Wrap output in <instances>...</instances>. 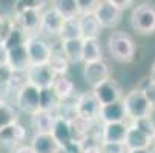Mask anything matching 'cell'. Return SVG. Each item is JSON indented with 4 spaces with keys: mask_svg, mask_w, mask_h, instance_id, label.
<instances>
[{
    "mask_svg": "<svg viewBox=\"0 0 155 153\" xmlns=\"http://www.w3.org/2000/svg\"><path fill=\"white\" fill-rule=\"evenodd\" d=\"M31 147L35 153H60L63 151L60 144L51 133H35L31 141Z\"/></svg>",
    "mask_w": 155,
    "mask_h": 153,
    "instance_id": "e0dca14e",
    "label": "cell"
},
{
    "mask_svg": "<svg viewBox=\"0 0 155 153\" xmlns=\"http://www.w3.org/2000/svg\"><path fill=\"white\" fill-rule=\"evenodd\" d=\"M127 153H153L152 148H143V150H127Z\"/></svg>",
    "mask_w": 155,
    "mask_h": 153,
    "instance_id": "b9f144b4",
    "label": "cell"
},
{
    "mask_svg": "<svg viewBox=\"0 0 155 153\" xmlns=\"http://www.w3.org/2000/svg\"><path fill=\"white\" fill-rule=\"evenodd\" d=\"M28 37H29V35H28L23 29H21L20 26L11 28V29L6 32V35H5L3 49H5V51H11V49H15V48H20V46H25Z\"/></svg>",
    "mask_w": 155,
    "mask_h": 153,
    "instance_id": "484cf974",
    "label": "cell"
},
{
    "mask_svg": "<svg viewBox=\"0 0 155 153\" xmlns=\"http://www.w3.org/2000/svg\"><path fill=\"white\" fill-rule=\"evenodd\" d=\"M26 51L29 55V61L31 66H43L48 64L52 52H54V46L48 40H45L43 37L38 35H29L26 40Z\"/></svg>",
    "mask_w": 155,
    "mask_h": 153,
    "instance_id": "277c9868",
    "label": "cell"
},
{
    "mask_svg": "<svg viewBox=\"0 0 155 153\" xmlns=\"http://www.w3.org/2000/svg\"><path fill=\"white\" fill-rule=\"evenodd\" d=\"M153 145H155V136H153Z\"/></svg>",
    "mask_w": 155,
    "mask_h": 153,
    "instance_id": "7bdbcfd3",
    "label": "cell"
},
{
    "mask_svg": "<svg viewBox=\"0 0 155 153\" xmlns=\"http://www.w3.org/2000/svg\"><path fill=\"white\" fill-rule=\"evenodd\" d=\"M60 49L71 64L83 63V38L60 41Z\"/></svg>",
    "mask_w": 155,
    "mask_h": 153,
    "instance_id": "ac0fdd59",
    "label": "cell"
},
{
    "mask_svg": "<svg viewBox=\"0 0 155 153\" xmlns=\"http://www.w3.org/2000/svg\"><path fill=\"white\" fill-rule=\"evenodd\" d=\"M94 14L98 20V23L101 25V28H109V29L115 28L123 17V11L117 8L114 0H100Z\"/></svg>",
    "mask_w": 155,
    "mask_h": 153,
    "instance_id": "ba28073f",
    "label": "cell"
},
{
    "mask_svg": "<svg viewBox=\"0 0 155 153\" xmlns=\"http://www.w3.org/2000/svg\"><path fill=\"white\" fill-rule=\"evenodd\" d=\"M15 123V112L14 109L6 106V104H2L0 106V130H3L9 126H12Z\"/></svg>",
    "mask_w": 155,
    "mask_h": 153,
    "instance_id": "836d02e7",
    "label": "cell"
},
{
    "mask_svg": "<svg viewBox=\"0 0 155 153\" xmlns=\"http://www.w3.org/2000/svg\"><path fill=\"white\" fill-rule=\"evenodd\" d=\"M52 91L55 92V95L60 101H66V100L74 98L75 84L68 75L57 77L55 81H54V86H52Z\"/></svg>",
    "mask_w": 155,
    "mask_h": 153,
    "instance_id": "cb8c5ba5",
    "label": "cell"
},
{
    "mask_svg": "<svg viewBox=\"0 0 155 153\" xmlns=\"http://www.w3.org/2000/svg\"><path fill=\"white\" fill-rule=\"evenodd\" d=\"M134 127H137L140 132H143L144 135L150 136L153 139L155 136V121L152 116H147V118H141V120H137V121H132L130 123Z\"/></svg>",
    "mask_w": 155,
    "mask_h": 153,
    "instance_id": "d6a6232c",
    "label": "cell"
},
{
    "mask_svg": "<svg viewBox=\"0 0 155 153\" xmlns=\"http://www.w3.org/2000/svg\"><path fill=\"white\" fill-rule=\"evenodd\" d=\"M52 8L64 20H74L81 15L78 0H55V2H52Z\"/></svg>",
    "mask_w": 155,
    "mask_h": 153,
    "instance_id": "d4e9b609",
    "label": "cell"
},
{
    "mask_svg": "<svg viewBox=\"0 0 155 153\" xmlns=\"http://www.w3.org/2000/svg\"><path fill=\"white\" fill-rule=\"evenodd\" d=\"M0 31H2V23H0Z\"/></svg>",
    "mask_w": 155,
    "mask_h": 153,
    "instance_id": "ee69618b",
    "label": "cell"
},
{
    "mask_svg": "<svg viewBox=\"0 0 155 153\" xmlns=\"http://www.w3.org/2000/svg\"><path fill=\"white\" fill-rule=\"evenodd\" d=\"M58 104H60V100L57 98L55 92L52 91V87L40 92V110L55 113Z\"/></svg>",
    "mask_w": 155,
    "mask_h": 153,
    "instance_id": "f546056e",
    "label": "cell"
},
{
    "mask_svg": "<svg viewBox=\"0 0 155 153\" xmlns=\"http://www.w3.org/2000/svg\"><path fill=\"white\" fill-rule=\"evenodd\" d=\"M12 75H14V72H12V69L8 66L6 63H5V64H0V83H8V81H11Z\"/></svg>",
    "mask_w": 155,
    "mask_h": 153,
    "instance_id": "74e56055",
    "label": "cell"
},
{
    "mask_svg": "<svg viewBox=\"0 0 155 153\" xmlns=\"http://www.w3.org/2000/svg\"><path fill=\"white\" fill-rule=\"evenodd\" d=\"M103 60V49L98 38H83V63H95Z\"/></svg>",
    "mask_w": 155,
    "mask_h": 153,
    "instance_id": "44dd1931",
    "label": "cell"
},
{
    "mask_svg": "<svg viewBox=\"0 0 155 153\" xmlns=\"http://www.w3.org/2000/svg\"><path fill=\"white\" fill-rule=\"evenodd\" d=\"M17 18H18V26L23 29L26 34H34L40 31L41 26V11L37 9H17Z\"/></svg>",
    "mask_w": 155,
    "mask_h": 153,
    "instance_id": "4fadbf2b",
    "label": "cell"
},
{
    "mask_svg": "<svg viewBox=\"0 0 155 153\" xmlns=\"http://www.w3.org/2000/svg\"><path fill=\"white\" fill-rule=\"evenodd\" d=\"M25 136V129L14 123L12 126L0 130V145H15Z\"/></svg>",
    "mask_w": 155,
    "mask_h": 153,
    "instance_id": "4316f807",
    "label": "cell"
},
{
    "mask_svg": "<svg viewBox=\"0 0 155 153\" xmlns=\"http://www.w3.org/2000/svg\"><path fill=\"white\" fill-rule=\"evenodd\" d=\"M55 120H57L55 113L38 110L35 115H32V127L35 133H52Z\"/></svg>",
    "mask_w": 155,
    "mask_h": 153,
    "instance_id": "7402d4cb",
    "label": "cell"
},
{
    "mask_svg": "<svg viewBox=\"0 0 155 153\" xmlns=\"http://www.w3.org/2000/svg\"><path fill=\"white\" fill-rule=\"evenodd\" d=\"M78 20H80L83 38H98V35H100L103 28L98 23V20H97L94 12H91V14H81L78 17Z\"/></svg>",
    "mask_w": 155,
    "mask_h": 153,
    "instance_id": "ffe728a7",
    "label": "cell"
},
{
    "mask_svg": "<svg viewBox=\"0 0 155 153\" xmlns=\"http://www.w3.org/2000/svg\"><path fill=\"white\" fill-rule=\"evenodd\" d=\"M64 25V18L52 8H46L41 12V26L40 31L46 34L48 37H60L61 28Z\"/></svg>",
    "mask_w": 155,
    "mask_h": 153,
    "instance_id": "7c38bea8",
    "label": "cell"
},
{
    "mask_svg": "<svg viewBox=\"0 0 155 153\" xmlns=\"http://www.w3.org/2000/svg\"><path fill=\"white\" fill-rule=\"evenodd\" d=\"M109 54L118 63H130L135 57V43L132 37L121 31H114L107 38Z\"/></svg>",
    "mask_w": 155,
    "mask_h": 153,
    "instance_id": "6da1fadb",
    "label": "cell"
},
{
    "mask_svg": "<svg viewBox=\"0 0 155 153\" xmlns=\"http://www.w3.org/2000/svg\"><path fill=\"white\" fill-rule=\"evenodd\" d=\"M98 2L95 0H78V6H80V12L81 14H91L95 11Z\"/></svg>",
    "mask_w": 155,
    "mask_h": 153,
    "instance_id": "d590c367",
    "label": "cell"
},
{
    "mask_svg": "<svg viewBox=\"0 0 155 153\" xmlns=\"http://www.w3.org/2000/svg\"><path fill=\"white\" fill-rule=\"evenodd\" d=\"M114 3L117 5L120 11H124V9H129L130 6H134V2H130V0H114Z\"/></svg>",
    "mask_w": 155,
    "mask_h": 153,
    "instance_id": "f35d334b",
    "label": "cell"
},
{
    "mask_svg": "<svg viewBox=\"0 0 155 153\" xmlns=\"http://www.w3.org/2000/svg\"><path fill=\"white\" fill-rule=\"evenodd\" d=\"M100 103L95 98L94 92H81L75 97V109H77V116L89 121V123H95L98 121V115H100Z\"/></svg>",
    "mask_w": 155,
    "mask_h": 153,
    "instance_id": "8992f818",
    "label": "cell"
},
{
    "mask_svg": "<svg viewBox=\"0 0 155 153\" xmlns=\"http://www.w3.org/2000/svg\"><path fill=\"white\" fill-rule=\"evenodd\" d=\"M95 98L98 100L100 106H107V104H114V103H120L124 97L123 94V87L120 86V83L110 77L109 80L103 81L101 84H98L97 87L92 89Z\"/></svg>",
    "mask_w": 155,
    "mask_h": 153,
    "instance_id": "52a82bcc",
    "label": "cell"
},
{
    "mask_svg": "<svg viewBox=\"0 0 155 153\" xmlns=\"http://www.w3.org/2000/svg\"><path fill=\"white\" fill-rule=\"evenodd\" d=\"M121 103L124 106V110H126V115H127V121L129 123L141 120V118L152 116L153 107L150 106V103L147 101V98L143 95V92L138 91L137 87H135V89H132V91H129L123 97Z\"/></svg>",
    "mask_w": 155,
    "mask_h": 153,
    "instance_id": "7a4b0ae2",
    "label": "cell"
},
{
    "mask_svg": "<svg viewBox=\"0 0 155 153\" xmlns=\"http://www.w3.org/2000/svg\"><path fill=\"white\" fill-rule=\"evenodd\" d=\"M137 89L143 92V95L147 98V101L150 103V106L155 109V83H152L149 80V77H144L137 84Z\"/></svg>",
    "mask_w": 155,
    "mask_h": 153,
    "instance_id": "1f68e13d",
    "label": "cell"
},
{
    "mask_svg": "<svg viewBox=\"0 0 155 153\" xmlns=\"http://www.w3.org/2000/svg\"><path fill=\"white\" fill-rule=\"evenodd\" d=\"M55 141L60 144L61 150H64L68 145L72 144V135H71V124L68 121H64L61 118H57L55 120V124H54V129H52V133H51Z\"/></svg>",
    "mask_w": 155,
    "mask_h": 153,
    "instance_id": "603a6c76",
    "label": "cell"
},
{
    "mask_svg": "<svg viewBox=\"0 0 155 153\" xmlns=\"http://www.w3.org/2000/svg\"><path fill=\"white\" fill-rule=\"evenodd\" d=\"M6 64L12 69V72H26L31 68L29 55L26 46H20L11 51H6Z\"/></svg>",
    "mask_w": 155,
    "mask_h": 153,
    "instance_id": "5bb4252c",
    "label": "cell"
},
{
    "mask_svg": "<svg viewBox=\"0 0 155 153\" xmlns=\"http://www.w3.org/2000/svg\"><path fill=\"white\" fill-rule=\"evenodd\" d=\"M55 116L61 118L64 121L71 123L72 120L77 118V109H75V98L66 100V101H60L57 110H55Z\"/></svg>",
    "mask_w": 155,
    "mask_h": 153,
    "instance_id": "4dcf8cb0",
    "label": "cell"
},
{
    "mask_svg": "<svg viewBox=\"0 0 155 153\" xmlns=\"http://www.w3.org/2000/svg\"><path fill=\"white\" fill-rule=\"evenodd\" d=\"M81 153H103L101 151V142H100V139H95L94 135L89 136L81 144Z\"/></svg>",
    "mask_w": 155,
    "mask_h": 153,
    "instance_id": "e575fe53",
    "label": "cell"
},
{
    "mask_svg": "<svg viewBox=\"0 0 155 153\" xmlns=\"http://www.w3.org/2000/svg\"><path fill=\"white\" fill-rule=\"evenodd\" d=\"M15 153H35V151L32 150L31 145H20V147L15 150Z\"/></svg>",
    "mask_w": 155,
    "mask_h": 153,
    "instance_id": "ab89813d",
    "label": "cell"
},
{
    "mask_svg": "<svg viewBox=\"0 0 155 153\" xmlns=\"http://www.w3.org/2000/svg\"><path fill=\"white\" fill-rule=\"evenodd\" d=\"M60 41H66V40H78L83 38L81 34V26H80V20L74 18V20H64V25L61 28L60 32Z\"/></svg>",
    "mask_w": 155,
    "mask_h": 153,
    "instance_id": "f1b7e54d",
    "label": "cell"
},
{
    "mask_svg": "<svg viewBox=\"0 0 155 153\" xmlns=\"http://www.w3.org/2000/svg\"><path fill=\"white\" fill-rule=\"evenodd\" d=\"M48 66L51 68V71L57 75V77H63L68 74L69 71V66H71V63L68 61V58L64 57V54L61 52V49H55L54 48V52H52V57L48 63Z\"/></svg>",
    "mask_w": 155,
    "mask_h": 153,
    "instance_id": "83f0119b",
    "label": "cell"
},
{
    "mask_svg": "<svg viewBox=\"0 0 155 153\" xmlns=\"http://www.w3.org/2000/svg\"><path fill=\"white\" fill-rule=\"evenodd\" d=\"M149 80L152 81V83H155V61L152 63V66H150V71H149Z\"/></svg>",
    "mask_w": 155,
    "mask_h": 153,
    "instance_id": "60d3db41",
    "label": "cell"
},
{
    "mask_svg": "<svg viewBox=\"0 0 155 153\" xmlns=\"http://www.w3.org/2000/svg\"><path fill=\"white\" fill-rule=\"evenodd\" d=\"M98 121L101 124H112V123H127V115L124 110L123 103H114L100 107V115Z\"/></svg>",
    "mask_w": 155,
    "mask_h": 153,
    "instance_id": "9a60e30c",
    "label": "cell"
},
{
    "mask_svg": "<svg viewBox=\"0 0 155 153\" xmlns=\"http://www.w3.org/2000/svg\"><path fill=\"white\" fill-rule=\"evenodd\" d=\"M127 130H129V121L127 123L101 124L100 142L101 144H124Z\"/></svg>",
    "mask_w": 155,
    "mask_h": 153,
    "instance_id": "8fae6325",
    "label": "cell"
},
{
    "mask_svg": "<svg viewBox=\"0 0 155 153\" xmlns=\"http://www.w3.org/2000/svg\"><path fill=\"white\" fill-rule=\"evenodd\" d=\"M103 153H127L124 144H101Z\"/></svg>",
    "mask_w": 155,
    "mask_h": 153,
    "instance_id": "8d00e7d4",
    "label": "cell"
},
{
    "mask_svg": "<svg viewBox=\"0 0 155 153\" xmlns=\"http://www.w3.org/2000/svg\"><path fill=\"white\" fill-rule=\"evenodd\" d=\"M55 78H57V75L51 71V68L48 64H43V66H31L26 71V83L35 86L40 91L51 89L54 86Z\"/></svg>",
    "mask_w": 155,
    "mask_h": 153,
    "instance_id": "30bf717a",
    "label": "cell"
},
{
    "mask_svg": "<svg viewBox=\"0 0 155 153\" xmlns=\"http://www.w3.org/2000/svg\"><path fill=\"white\" fill-rule=\"evenodd\" d=\"M130 26L140 35L155 34V6L152 3H140L130 12Z\"/></svg>",
    "mask_w": 155,
    "mask_h": 153,
    "instance_id": "3957f363",
    "label": "cell"
},
{
    "mask_svg": "<svg viewBox=\"0 0 155 153\" xmlns=\"http://www.w3.org/2000/svg\"><path fill=\"white\" fill-rule=\"evenodd\" d=\"M109 78H110V68L104 60L84 64L83 80L87 86L91 87V91L94 89V87H97L98 84H101L103 81L109 80Z\"/></svg>",
    "mask_w": 155,
    "mask_h": 153,
    "instance_id": "9c48e42d",
    "label": "cell"
},
{
    "mask_svg": "<svg viewBox=\"0 0 155 153\" xmlns=\"http://www.w3.org/2000/svg\"><path fill=\"white\" fill-rule=\"evenodd\" d=\"M124 145L127 150H143V148H152L153 145V139L147 135H144L143 132L137 127H134L129 123V130H127V135H126V141Z\"/></svg>",
    "mask_w": 155,
    "mask_h": 153,
    "instance_id": "2e32d148",
    "label": "cell"
},
{
    "mask_svg": "<svg viewBox=\"0 0 155 153\" xmlns=\"http://www.w3.org/2000/svg\"><path fill=\"white\" fill-rule=\"evenodd\" d=\"M69 124H71L72 142L83 144L89 136H92V126H94V123H89V121H86V120L77 116Z\"/></svg>",
    "mask_w": 155,
    "mask_h": 153,
    "instance_id": "d6986e66",
    "label": "cell"
},
{
    "mask_svg": "<svg viewBox=\"0 0 155 153\" xmlns=\"http://www.w3.org/2000/svg\"><path fill=\"white\" fill-rule=\"evenodd\" d=\"M40 92L41 91L37 89L35 86L25 83L17 92V98H15L17 107L21 112L29 113L31 116L35 115L40 110Z\"/></svg>",
    "mask_w": 155,
    "mask_h": 153,
    "instance_id": "5b68a950",
    "label": "cell"
}]
</instances>
